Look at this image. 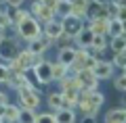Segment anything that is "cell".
I'll use <instances>...</instances> for the list:
<instances>
[{
    "instance_id": "6da1fadb",
    "label": "cell",
    "mask_w": 126,
    "mask_h": 123,
    "mask_svg": "<svg viewBox=\"0 0 126 123\" xmlns=\"http://www.w3.org/2000/svg\"><path fill=\"white\" fill-rule=\"evenodd\" d=\"M17 34H19V38H23L25 42H32V40H36L38 35L42 34V27H40V23L30 15V17H25L21 23H17Z\"/></svg>"
},
{
    "instance_id": "7a4b0ae2",
    "label": "cell",
    "mask_w": 126,
    "mask_h": 123,
    "mask_svg": "<svg viewBox=\"0 0 126 123\" xmlns=\"http://www.w3.org/2000/svg\"><path fill=\"white\" fill-rule=\"evenodd\" d=\"M17 54H19L17 42H15L13 38H6V35H4V38L0 40V61H2V65L9 67L11 61L17 58Z\"/></svg>"
},
{
    "instance_id": "3957f363",
    "label": "cell",
    "mask_w": 126,
    "mask_h": 123,
    "mask_svg": "<svg viewBox=\"0 0 126 123\" xmlns=\"http://www.w3.org/2000/svg\"><path fill=\"white\" fill-rule=\"evenodd\" d=\"M19 94V100H21V106L23 109H32V111H36L38 104H40V96H38L36 88H32V86H23V88L17 90Z\"/></svg>"
},
{
    "instance_id": "277c9868",
    "label": "cell",
    "mask_w": 126,
    "mask_h": 123,
    "mask_svg": "<svg viewBox=\"0 0 126 123\" xmlns=\"http://www.w3.org/2000/svg\"><path fill=\"white\" fill-rule=\"evenodd\" d=\"M76 84L80 90H84V92H93V90L99 88V79L94 77V73L90 69H82L76 73Z\"/></svg>"
},
{
    "instance_id": "5b68a950",
    "label": "cell",
    "mask_w": 126,
    "mask_h": 123,
    "mask_svg": "<svg viewBox=\"0 0 126 123\" xmlns=\"http://www.w3.org/2000/svg\"><path fill=\"white\" fill-rule=\"evenodd\" d=\"M32 73H34L36 84H40V86H48L53 81V73H50V63L48 61H42L38 65H34L32 67Z\"/></svg>"
},
{
    "instance_id": "8992f818",
    "label": "cell",
    "mask_w": 126,
    "mask_h": 123,
    "mask_svg": "<svg viewBox=\"0 0 126 123\" xmlns=\"http://www.w3.org/2000/svg\"><path fill=\"white\" fill-rule=\"evenodd\" d=\"M50 44H53V40L48 38V35H44V34H40L36 40H32L30 42V46H27V50H30L32 54H44L46 50L50 48Z\"/></svg>"
},
{
    "instance_id": "52a82bcc",
    "label": "cell",
    "mask_w": 126,
    "mask_h": 123,
    "mask_svg": "<svg viewBox=\"0 0 126 123\" xmlns=\"http://www.w3.org/2000/svg\"><path fill=\"white\" fill-rule=\"evenodd\" d=\"M61 25H63V34H67L69 38H76V34L82 29V19L78 17H72V15H67V17L61 19Z\"/></svg>"
},
{
    "instance_id": "ba28073f",
    "label": "cell",
    "mask_w": 126,
    "mask_h": 123,
    "mask_svg": "<svg viewBox=\"0 0 126 123\" xmlns=\"http://www.w3.org/2000/svg\"><path fill=\"white\" fill-rule=\"evenodd\" d=\"M90 71L94 73V77L99 79V81H101V79H109L113 75V67H111L109 61H97V65H94Z\"/></svg>"
},
{
    "instance_id": "9c48e42d",
    "label": "cell",
    "mask_w": 126,
    "mask_h": 123,
    "mask_svg": "<svg viewBox=\"0 0 126 123\" xmlns=\"http://www.w3.org/2000/svg\"><path fill=\"white\" fill-rule=\"evenodd\" d=\"M86 17H88L90 21H97V19H107V4H93V2L88 0Z\"/></svg>"
},
{
    "instance_id": "30bf717a",
    "label": "cell",
    "mask_w": 126,
    "mask_h": 123,
    "mask_svg": "<svg viewBox=\"0 0 126 123\" xmlns=\"http://www.w3.org/2000/svg\"><path fill=\"white\" fill-rule=\"evenodd\" d=\"M48 106L53 111H59V109H74V104L72 102H67V100H63V96H61V92H53V94H48Z\"/></svg>"
},
{
    "instance_id": "8fae6325",
    "label": "cell",
    "mask_w": 126,
    "mask_h": 123,
    "mask_svg": "<svg viewBox=\"0 0 126 123\" xmlns=\"http://www.w3.org/2000/svg\"><path fill=\"white\" fill-rule=\"evenodd\" d=\"M76 61V48L67 46V48H59V54H57V63H63V65H72Z\"/></svg>"
},
{
    "instance_id": "7c38bea8",
    "label": "cell",
    "mask_w": 126,
    "mask_h": 123,
    "mask_svg": "<svg viewBox=\"0 0 126 123\" xmlns=\"http://www.w3.org/2000/svg\"><path fill=\"white\" fill-rule=\"evenodd\" d=\"M46 25V29H42V34L44 35H48L50 40H55L59 34L63 31V25H61V19H53V21H48V23H44Z\"/></svg>"
},
{
    "instance_id": "4fadbf2b",
    "label": "cell",
    "mask_w": 126,
    "mask_h": 123,
    "mask_svg": "<svg viewBox=\"0 0 126 123\" xmlns=\"http://www.w3.org/2000/svg\"><path fill=\"white\" fill-rule=\"evenodd\" d=\"M55 121L57 123H76V113H74V109H59V111H55Z\"/></svg>"
},
{
    "instance_id": "5bb4252c",
    "label": "cell",
    "mask_w": 126,
    "mask_h": 123,
    "mask_svg": "<svg viewBox=\"0 0 126 123\" xmlns=\"http://www.w3.org/2000/svg\"><path fill=\"white\" fill-rule=\"evenodd\" d=\"M116 121H126V111H124V106L109 109L107 113H105V123H116Z\"/></svg>"
},
{
    "instance_id": "9a60e30c",
    "label": "cell",
    "mask_w": 126,
    "mask_h": 123,
    "mask_svg": "<svg viewBox=\"0 0 126 123\" xmlns=\"http://www.w3.org/2000/svg\"><path fill=\"white\" fill-rule=\"evenodd\" d=\"M17 117H19V106L6 104L4 106V113H2V117H0V121H2V123H17Z\"/></svg>"
},
{
    "instance_id": "2e32d148",
    "label": "cell",
    "mask_w": 126,
    "mask_h": 123,
    "mask_svg": "<svg viewBox=\"0 0 126 123\" xmlns=\"http://www.w3.org/2000/svg\"><path fill=\"white\" fill-rule=\"evenodd\" d=\"M86 9H88V0H74L72 2V17L78 19H84L86 17Z\"/></svg>"
},
{
    "instance_id": "e0dca14e",
    "label": "cell",
    "mask_w": 126,
    "mask_h": 123,
    "mask_svg": "<svg viewBox=\"0 0 126 123\" xmlns=\"http://www.w3.org/2000/svg\"><path fill=\"white\" fill-rule=\"evenodd\" d=\"M76 40H78V44H80V48H88L90 46V42H93V31L88 29V25H84L76 34Z\"/></svg>"
},
{
    "instance_id": "ac0fdd59",
    "label": "cell",
    "mask_w": 126,
    "mask_h": 123,
    "mask_svg": "<svg viewBox=\"0 0 126 123\" xmlns=\"http://www.w3.org/2000/svg\"><path fill=\"white\" fill-rule=\"evenodd\" d=\"M107 25H109L107 19H97V21L88 23V29L93 31L94 35H107Z\"/></svg>"
},
{
    "instance_id": "d6986e66",
    "label": "cell",
    "mask_w": 126,
    "mask_h": 123,
    "mask_svg": "<svg viewBox=\"0 0 126 123\" xmlns=\"http://www.w3.org/2000/svg\"><path fill=\"white\" fill-rule=\"evenodd\" d=\"M107 35L116 38V35H124V19H113L107 25Z\"/></svg>"
},
{
    "instance_id": "ffe728a7",
    "label": "cell",
    "mask_w": 126,
    "mask_h": 123,
    "mask_svg": "<svg viewBox=\"0 0 126 123\" xmlns=\"http://www.w3.org/2000/svg\"><path fill=\"white\" fill-rule=\"evenodd\" d=\"M88 48L97 50V52H105L107 50V35H94L93 34V42H90Z\"/></svg>"
},
{
    "instance_id": "44dd1931",
    "label": "cell",
    "mask_w": 126,
    "mask_h": 123,
    "mask_svg": "<svg viewBox=\"0 0 126 123\" xmlns=\"http://www.w3.org/2000/svg\"><path fill=\"white\" fill-rule=\"evenodd\" d=\"M50 73H53V81H59L67 75V65L63 63H50Z\"/></svg>"
},
{
    "instance_id": "7402d4cb",
    "label": "cell",
    "mask_w": 126,
    "mask_h": 123,
    "mask_svg": "<svg viewBox=\"0 0 126 123\" xmlns=\"http://www.w3.org/2000/svg\"><path fill=\"white\" fill-rule=\"evenodd\" d=\"M107 48L111 50L113 54L126 50V40H124V35H116V38H111V40L107 42Z\"/></svg>"
},
{
    "instance_id": "603a6c76",
    "label": "cell",
    "mask_w": 126,
    "mask_h": 123,
    "mask_svg": "<svg viewBox=\"0 0 126 123\" xmlns=\"http://www.w3.org/2000/svg\"><path fill=\"white\" fill-rule=\"evenodd\" d=\"M55 15H59V17H67L69 13H72V4H69L67 0H57V4H55Z\"/></svg>"
},
{
    "instance_id": "cb8c5ba5",
    "label": "cell",
    "mask_w": 126,
    "mask_h": 123,
    "mask_svg": "<svg viewBox=\"0 0 126 123\" xmlns=\"http://www.w3.org/2000/svg\"><path fill=\"white\" fill-rule=\"evenodd\" d=\"M17 123H36V113L32 109H19Z\"/></svg>"
},
{
    "instance_id": "d4e9b609",
    "label": "cell",
    "mask_w": 126,
    "mask_h": 123,
    "mask_svg": "<svg viewBox=\"0 0 126 123\" xmlns=\"http://www.w3.org/2000/svg\"><path fill=\"white\" fill-rule=\"evenodd\" d=\"M78 94H80V90H78V88H65V90H61V96H63V100L72 102V104H76V100H78Z\"/></svg>"
},
{
    "instance_id": "484cf974",
    "label": "cell",
    "mask_w": 126,
    "mask_h": 123,
    "mask_svg": "<svg viewBox=\"0 0 126 123\" xmlns=\"http://www.w3.org/2000/svg\"><path fill=\"white\" fill-rule=\"evenodd\" d=\"M111 67H118V69L124 71V67H126V50H122V52H116V54H113Z\"/></svg>"
},
{
    "instance_id": "4316f807",
    "label": "cell",
    "mask_w": 126,
    "mask_h": 123,
    "mask_svg": "<svg viewBox=\"0 0 126 123\" xmlns=\"http://www.w3.org/2000/svg\"><path fill=\"white\" fill-rule=\"evenodd\" d=\"M72 40H74V38H69L67 34H63V31H61V34H59L57 38L53 40V42H57V46H59V48H67V46H69V42H72Z\"/></svg>"
},
{
    "instance_id": "83f0119b",
    "label": "cell",
    "mask_w": 126,
    "mask_h": 123,
    "mask_svg": "<svg viewBox=\"0 0 126 123\" xmlns=\"http://www.w3.org/2000/svg\"><path fill=\"white\" fill-rule=\"evenodd\" d=\"M36 123H57L55 121V113H40V115H36Z\"/></svg>"
},
{
    "instance_id": "f1b7e54d",
    "label": "cell",
    "mask_w": 126,
    "mask_h": 123,
    "mask_svg": "<svg viewBox=\"0 0 126 123\" xmlns=\"http://www.w3.org/2000/svg\"><path fill=\"white\" fill-rule=\"evenodd\" d=\"M113 88H116L118 90V92H124V90H126V77H124V73H122L120 75V77H116V81H113Z\"/></svg>"
},
{
    "instance_id": "f546056e",
    "label": "cell",
    "mask_w": 126,
    "mask_h": 123,
    "mask_svg": "<svg viewBox=\"0 0 126 123\" xmlns=\"http://www.w3.org/2000/svg\"><path fill=\"white\" fill-rule=\"evenodd\" d=\"M6 77H9V67L0 63V84H6Z\"/></svg>"
},
{
    "instance_id": "4dcf8cb0",
    "label": "cell",
    "mask_w": 126,
    "mask_h": 123,
    "mask_svg": "<svg viewBox=\"0 0 126 123\" xmlns=\"http://www.w3.org/2000/svg\"><path fill=\"white\" fill-rule=\"evenodd\" d=\"M40 4H44V6H48V9H55V4H57V0H38Z\"/></svg>"
},
{
    "instance_id": "1f68e13d",
    "label": "cell",
    "mask_w": 126,
    "mask_h": 123,
    "mask_svg": "<svg viewBox=\"0 0 126 123\" xmlns=\"http://www.w3.org/2000/svg\"><path fill=\"white\" fill-rule=\"evenodd\" d=\"M4 2H6V6H17V9L23 4V0H4Z\"/></svg>"
},
{
    "instance_id": "d6a6232c",
    "label": "cell",
    "mask_w": 126,
    "mask_h": 123,
    "mask_svg": "<svg viewBox=\"0 0 126 123\" xmlns=\"http://www.w3.org/2000/svg\"><path fill=\"white\" fill-rule=\"evenodd\" d=\"M82 123H97V117H90V115H84Z\"/></svg>"
},
{
    "instance_id": "836d02e7",
    "label": "cell",
    "mask_w": 126,
    "mask_h": 123,
    "mask_svg": "<svg viewBox=\"0 0 126 123\" xmlns=\"http://www.w3.org/2000/svg\"><path fill=\"white\" fill-rule=\"evenodd\" d=\"M4 104H9V98H6L4 92H0V106H4Z\"/></svg>"
},
{
    "instance_id": "e575fe53",
    "label": "cell",
    "mask_w": 126,
    "mask_h": 123,
    "mask_svg": "<svg viewBox=\"0 0 126 123\" xmlns=\"http://www.w3.org/2000/svg\"><path fill=\"white\" fill-rule=\"evenodd\" d=\"M90 2H93V4H107L109 0H90Z\"/></svg>"
},
{
    "instance_id": "d590c367",
    "label": "cell",
    "mask_w": 126,
    "mask_h": 123,
    "mask_svg": "<svg viewBox=\"0 0 126 123\" xmlns=\"http://www.w3.org/2000/svg\"><path fill=\"white\" fill-rule=\"evenodd\" d=\"M4 35H6V29H4V27H0V40L4 38Z\"/></svg>"
},
{
    "instance_id": "8d00e7d4",
    "label": "cell",
    "mask_w": 126,
    "mask_h": 123,
    "mask_svg": "<svg viewBox=\"0 0 126 123\" xmlns=\"http://www.w3.org/2000/svg\"><path fill=\"white\" fill-rule=\"evenodd\" d=\"M116 123H126V121H116Z\"/></svg>"
},
{
    "instance_id": "74e56055",
    "label": "cell",
    "mask_w": 126,
    "mask_h": 123,
    "mask_svg": "<svg viewBox=\"0 0 126 123\" xmlns=\"http://www.w3.org/2000/svg\"><path fill=\"white\" fill-rule=\"evenodd\" d=\"M2 11H4V9H2V6H0V13H2Z\"/></svg>"
}]
</instances>
